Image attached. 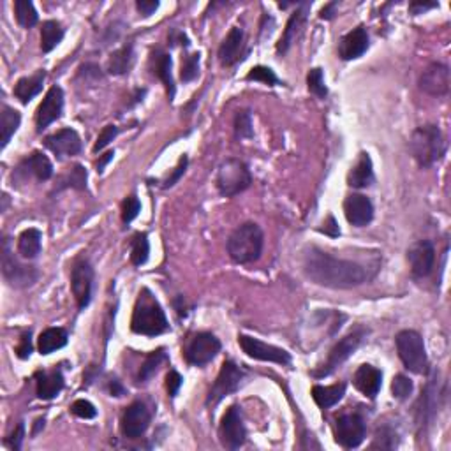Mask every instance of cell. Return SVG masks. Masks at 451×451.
I'll return each instance as SVG.
<instances>
[{
  "label": "cell",
  "instance_id": "obj_1",
  "mask_svg": "<svg viewBox=\"0 0 451 451\" xmlns=\"http://www.w3.org/2000/svg\"><path fill=\"white\" fill-rule=\"evenodd\" d=\"M303 272L317 286L331 290H351L369 282L372 273L363 265L349 259L333 258L319 249H309L303 256Z\"/></svg>",
  "mask_w": 451,
  "mask_h": 451
},
{
  "label": "cell",
  "instance_id": "obj_2",
  "mask_svg": "<svg viewBox=\"0 0 451 451\" xmlns=\"http://www.w3.org/2000/svg\"><path fill=\"white\" fill-rule=\"evenodd\" d=\"M131 328L135 333L145 335V337H157V335L169 330L168 319H166L161 303L155 300V297L147 287L142 290L138 300H136Z\"/></svg>",
  "mask_w": 451,
  "mask_h": 451
},
{
  "label": "cell",
  "instance_id": "obj_3",
  "mask_svg": "<svg viewBox=\"0 0 451 451\" xmlns=\"http://www.w3.org/2000/svg\"><path fill=\"white\" fill-rule=\"evenodd\" d=\"M409 150L421 168H430L446 154V139L438 125H421L413 132Z\"/></svg>",
  "mask_w": 451,
  "mask_h": 451
},
{
  "label": "cell",
  "instance_id": "obj_4",
  "mask_svg": "<svg viewBox=\"0 0 451 451\" xmlns=\"http://www.w3.org/2000/svg\"><path fill=\"white\" fill-rule=\"evenodd\" d=\"M263 231L254 222H245L231 233L227 240V254L234 263L247 265L258 261L263 252Z\"/></svg>",
  "mask_w": 451,
  "mask_h": 451
},
{
  "label": "cell",
  "instance_id": "obj_5",
  "mask_svg": "<svg viewBox=\"0 0 451 451\" xmlns=\"http://www.w3.org/2000/svg\"><path fill=\"white\" fill-rule=\"evenodd\" d=\"M396 351L407 370L414 374H425L428 369L427 351H425L423 338L414 330H402L395 337Z\"/></svg>",
  "mask_w": 451,
  "mask_h": 451
},
{
  "label": "cell",
  "instance_id": "obj_6",
  "mask_svg": "<svg viewBox=\"0 0 451 451\" xmlns=\"http://www.w3.org/2000/svg\"><path fill=\"white\" fill-rule=\"evenodd\" d=\"M215 183H217V189L222 196L233 198L236 194L244 193L245 189H249V185L252 183V176L244 161H240V159H226L219 166Z\"/></svg>",
  "mask_w": 451,
  "mask_h": 451
},
{
  "label": "cell",
  "instance_id": "obj_7",
  "mask_svg": "<svg viewBox=\"0 0 451 451\" xmlns=\"http://www.w3.org/2000/svg\"><path fill=\"white\" fill-rule=\"evenodd\" d=\"M2 273L7 284L13 287H28L38 280L39 273L34 266L21 265L16 258H14L13 251H11L9 238L4 240L2 245Z\"/></svg>",
  "mask_w": 451,
  "mask_h": 451
},
{
  "label": "cell",
  "instance_id": "obj_8",
  "mask_svg": "<svg viewBox=\"0 0 451 451\" xmlns=\"http://www.w3.org/2000/svg\"><path fill=\"white\" fill-rule=\"evenodd\" d=\"M365 335H367L365 328H356V330H353L351 333L346 335L344 338H341V341H338L337 344L331 348L330 355H328L326 363L323 365V369H321L319 372H314V376L323 377V376H328V374L333 372V370L337 369L341 363H344L346 360H348L349 356H351L353 353L358 349V346L362 344V341Z\"/></svg>",
  "mask_w": 451,
  "mask_h": 451
},
{
  "label": "cell",
  "instance_id": "obj_9",
  "mask_svg": "<svg viewBox=\"0 0 451 451\" xmlns=\"http://www.w3.org/2000/svg\"><path fill=\"white\" fill-rule=\"evenodd\" d=\"M221 351V342L214 333L201 331L196 333L185 346V358L190 365L203 367L210 363Z\"/></svg>",
  "mask_w": 451,
  "mask_h": 451
},
{
  "label": "cell",
  "instance_id": "obj_10",
  "mask_svg": "<svg viewBox=\"0 0 451 451\" xmlns=\"http://www.w3.org/2000/svg\"><path fill=\"white\" fill-rule=\"evenodd\" d=\"M367 435L365 421L360 414H342L335 423V441L344 448H358Z\"/></svg>",
  "mask_w": 451,
  "mask_h": 451
},
{
  "label": "cell",
  "instance_id": "obj_11",
  "mask_svg": "<svg viewBox=\"0 0 451 451\" xmlns=\"http://www.w3.org/2000/svg\"><path fill=\"white\" fill-rule=\"evenodd\" d=\"M219 438L222 446L227 450H238L247 441V430H245L244 420H241L240 409L236 406H231L221 420L219 427Z\"/></svg>",
  "mask_w": 451,
  "mask_h": 451
},
{
  "label": "cell",
  "instance_id": "obj_12",
  "mask_svg": "<svg viewBox=\"0 0 451 451\" xmlns=\"http://www.w3.org/2000/svg\"><path fill=\"white\" fill-rule=\"evenodd\" d=\"M238 344L244 349V353L247 356L254 360H261V362H272L279 363V365H287L291 362V355L284 349L275 348V346H270L266 342L258 341L254 337H249V335H238Z\"/></svg>",
  "mask_w": 451,
  "mask_h": 451
},
{
  "label": "cell",
  "instance_id": "obj_13",
  "mask_svg": "<svg viewBox=\"0 0 451 451\" xmlns=\"http://www.w3.org/2000/svg\"><path fill=\"white\" fill-rule=\"evenodd\" d=\"M241 379H244V372H241V370L238 369L233 362L222 363L221 372H219L214 386L210 388V393H208V399H207L208 406H215V404L221 402L224 396L231 395L233 392H236Z\"/></svg>",
  "mask_w": 451,
  "mask_h": 451
},
{
  "label": "cell",
  "instance_id": "obj_14",
  "mask_svg": "<svg viewBox=\"0 0 451 451\" xmlns=\"http://www.w3.org/2000/svg\"><path fill=\"white\" fill-rule=\"evenodd\" d=\"M407 261H409L411 272L414 277H427L430 275L434 270L435 263V249L432 241L420 240L414 241L409 249H407Z\"/></svg>",
  "mask_w": 451,
  "mask_h": 451
},
{
  "label": "cell",
  "instance_id": "obj_15",
  "mask_svg": "<svg viewBox=\"0 0 451 451\" xmlns=\"http://www.w3.org/2000/svg\"><path fill=\"white\" fill-rule=\"evenodd\" d=\"M92 286H93V268L89 261L81 259L74 265L73 273H71V290L78 302L79 309H85L92 298Z\"/></svg>",
  "mask_w": 451,
  "mask_h": 451
},
{
  "label": "cell",
  "instance_id": "obj_16",
  "mask_svg": "<svg viewBox=\"0 0 451 451\" xmlns=\"http://www.w3.org/2000/svg\"><path fill=\"white\" fill-rule=\"evenodd\" d=\"M150 411L143 402H132L122 416V434L129 439L142 438L150 425Z\"/></svg>",
  "mask_w": 451,
  "mask_h": 451
},
{
  "label": "cell",
  "instance_id": "obj_17",
  "mask_svg": "<svg viewBox=\"0 0 451 451\" xmlns=\"http://www.w3.org/2000/svg\"><path fill=\"white\" fill-rule=\"evenodd\" d=\"M64 110V92L60 86H52L46 92L45 99L39 104L38 113H35V124H38V131L41 132L42 129L48 127L55 120H59Z\"/></svg>",
  "mask_w": 451,
  "mask_h": 451
},
{
  "label": "cell",
  "instance_id": "obj_18",
  "mask_svg": "<svg viewBox=\"0 0 451 451\" xmlns=\"http://www.w3.org/2000/svg\"><path fill=\"white\" fill-rule=\"evenodd\" d=\"M420 89L434 97L446 96L450 92V69L445 64L434 62L420 76Z\"/></svg>",
  "mask_w": 451,
  "mask_h": 451
},
{
  "label": "cell",
  "instance_id": "obj_19",
  "mask_svg": "<svg viewBox=\"0 0 451 451\" xmlns=\"http://www.w3.org/2000/svg\"><path fill=\"white\" fill-rule=\"evenodd\" d=\"M344 214L349 224L363 227L374 219L372 201L363 194H349L344 201Z\"/></svg>",
  "mask_w": 451,
  "mask_h": 451
},
{
  "label": "cell",
  "instance_id": "obj_20",
  "mask_svg": "<svg viewBox=\"0 0 451 451\" xmlns=\"http://www.w3.org/2000/svg\"><path fill=\"white\" fill-rule=\"evenodd\" d=\"M369 48V34L365 27H356L344 35L338 42V57L342 60L360 59Z\"/></svg>",
  "mask_w": 451,
  "mask_h": 451
},
{
  "label": "cell",
  "instance_id": "obj_21",
  "mask_svg": "<svg viewBox=\"0 0 451 451\" xmlns=\"http://www.w3.org/2000/svg\"><path fill=\"white\" fill-rule=\"evenodd\" d=\"M45 145L48 147L57 157H71L81 152V139L74 129H62L55 135L48 136L45 139Z\"/></svg>",
  "mask_w": 451,
  "mask_h": 451
},
{
  "label": "cell",
  "instance_id": "obj_22",
  "mask_svg": "<svg viewBox=\"0 0 451 451\" xmlns=\"http://www.w3.org/2000/svg\"><path fill=\"white\" fill-rule=\"evenodd\" d=\"M353 382H355V386L358 392H362L363 395L369 396V399H374V396H376L379 393V389H381L382 374H381V370L376 369V367L362 365L355 372Z\"/></svg>",
  "mask_w": 451,
  "mask_h": 451
},
{
  "label": "cell",
  "instance_id": "obj_23",
  "mask_svg": "<svg viewBox=\"0 0 451 451\" xmlns=\"http://www.w3.org/2000/svg\"><path fill=\"white\" fill-rule=\"evenodd\" d=\"M307 11H309V4H300V9H297L291 14L286 23V30H284L282 38H280L279 45H277V52L286 53L291 48V45L297 41L298 34L302 32L303 23L307 20Z\"/></svg>",
  "mask_w": 451,
  "mask_h": 451
},
{
  "label": "cell",
  "instance_id": "obj_24",
  "mask_svg": "<svg viewBox=\"0 0 451 451\" xmlns=\"http://www.w3.org/2000/svg\"><path fill=\"white\" fill-rule=\"evenodd\" d=\"M241 48H244V30L240 27H233L219 48V60L222 66H233L240 59Z\"/></svg>",
  "mask_w": 451,
  "mask_h": 451
},
{
  "label": "cell",
  "instance_id": "obj_25",
  "mask_svg": "<svg viewBox=\"0 0 451 451\" xmlns=\"http://www.w3.org/2000/svg\"><path fill=\"white\" fill-rule=\"evenodd\" d=\"M374 182V169H372V159L369 154L362 152L356 161V164L353 166L351 171L348 175V185L356 187V189H363V187H369Z\"/></svg>",
  "mask_w": 451,
  "mask_h": 451
},
{
  "label": "cell",
  "instance_id": "obj_26",
  "mask_svg": "<svg viewBox=\"0 0 451 451\" xmlns=\"http://www.w3.org/2000/svg\"><path fill=\"white\" fill-rule=\"evenodd\" d=\"M152 69H154V74L164 83L169 101H173V97H175V81H173L171 76V57L157 50L152 55Z\"/></svg>",
  "mask_w": 451,
  "mask_h": 451
},
{
  "label": "cell",
  "instance_id": "obj_27",
  "mask_svg": "<svg viewBox=\"0 0 451 451\" xmlns=\"http://www.w3.org/2000/svg\"><path fill=\"white\" fill-rule=\"evenodd\" d=\"M38 396L42 400H52L62 392L64 388V376L60 370H53V372H38Z\"/></svg>",
  "mask_w": 451,
  "mask_h": 451
},
{
  "label": "cell",
  "instance_id": "obj_28",
  "mask_svg": "<svg viewBox=\"0 0 451 451\" xmlns=\"http://www.w3.org/2000/svg\"><path fill=\"white\" fill-rule=\"evenodd\" d=\"M45 78V71H38L35 74L18 79V83L14 85V96H16L23 104L30 103V101L42 90Z\"/></svg>",
  "mask_w": 451,
  "mask_h": 451
},
{
  "label": "cell",
  "instance_id": "obj_29",
  "mask_svg": "<svg viewBox=\"0 0 451 451\" xmlns=\"http://www.w3.org/2000/svg\"><path fill=\"white\" fill-rule=\"evenodd\" d=\"M344 393H346L344 382H338V384H333V386L317 384L312 388V399L317 406L323 407V409H328V407H333L335 404L341 402Z\"/></svg>",
  "mask_w": 451,
  "mask_h": 451
},
{
  "label": "cell",
  "instance_id": "obj_30",
  "mask_svg": "<svg viewBox=\"0 0 451 451\" xmlns=\"http://www.w3.org/2000/svg\"><path fill=\"white\" fill-rule=\"evenodd\" d=\"M67 331L64 328H48L39 335V353L41 355H52V353L59 351L67 344Z\"/></svg>",
  "mask_w": 451,
  "mask_h": 451
},
{
  "label": "cell",
  "instance_id": "obj_31",
  "mask_svg": "<svg viewBox=\"0 0 451 451\" xmlns=\"http://www.w3.org/2000/svg\"><path fill=\"white\" fill-rule=\"evenodd\" d=\"M41 241L42 234L41 231L30 227V229H25L23 233L18 238V252H20L21 258L25 259H34L41 254Z\"/></svg>",
  "mask_w": 451,
  "mask_h": 451
},
{
  "label": "cell",
  "instance_id": "obj_32",
  "mask_svg": "<svg viewBox=\"0 0 451 451\" xmlns=\"http://www.w3.org/2000/svg\"><path fill=\"white\" fill-rule=\"evenodd\" d=\"M21 169H27V173L34 175L38 180H48L53 175V166L50 159L41 152H34L30 157H27L21 164Z\"/></svg>",
  "mask_w": 451,
  "mask_h": 451
},
{
  "label": "cell",
  "instance_id": "obj_33",
  "mask_svg": "<svg viewBox=\"0 0 451 451\" xmlns=\"http://www.w3.org/2000/svg\"><path fill=\"white\" fill-rule=\"evenodd\" d=\"M64 39V28L59 21L48 20L42 23L41 28V50L45 53H50L53 48H57L60 41Z\"/></svg>",
  "mask_w": 451,
  "mask_h": 451
},
{
  "label": "cell",
  "instance_id": "obj_34",
  "mask_svg": "<svg viewBox=\"0 0 451 451\" xmlns=\"http://www.w3.org/2000/svg\"><path fill=\"white\" fill-rule=\"evenodd\" d=\"M21 117L16 110L9 106H2V113H0V131H2V147H7L11 136L18 131L20 127Z\"/></svg>",
  "mask_w": 451,
  "mask_h": 451
},
{
  "label": "cell",
  "instance_id": "obj_35",
  "mask_svg": "<svg viewBox=\"0 0 451 451\" xmlns=\"http://www.w3.org/2000/svg\"><path fill=\"white\" fill-rule=\"evenodd\" d=\"M132 64V45H125L118 48L117 52L111 53L110 62H108V71L111 74H125Z\"/></svg>",
  "mask_w": 451,
  "mask_h": 451
},
{
  "label": "cell",
  "instance_id": "obj_36",
  "mask_svg": "<svg viewBox=\"0 0 451 451\" xmlns=\"http://www.w3.org/2000/svg\"><path fill=\"white\" fill-rule=\"evenodd\" d=\"M14 14H16L18 23L23 28L34 27L39 20V14L35 11L34 4L28 2V0H16L14 2Z\"/></svg>",
  "mask_w": 451,
  "mask_h": 451
},
{
  "label": "cell",
  "instance_id": "obj_37",
  "mask_svg": "<svg viewBox=\"0 0 451 451\" xmlns=\"http://www.w3.org/2000/svg\"><path fill=\"white\" fill-rule=\"evenodd\" d=\"M150 245H149V236L145 233H139L135 236L132 241V251H131V261L135 266L145 265L147 259H149Z\"/></svg>",
  "mask_w": 451,
  "mask_h": 451
},
{
  "label": "cell",
  "instance_id": "obj_38",
  "mask_svg": "<svg viewBox=\"0 0 451 451\" xmlns=\"http://www.w3.org/2000/svg\"><path fill=\"white\" fill-rule=\"evenodd\" d=\"M166 360V353L164 349H157V351L150 353L147 356L145 363L142 365V370H139V381H149V379L157 372V369L161 367V363Z\"/></svg>",
  "mask_w": 451,
  "mask_h": 451
},
{
  "label": "cell",
  "instance_id": "obj_39",
  "mask_svg": "<svg viewBox=\"0 0 451 451\" xmlns=\"http://www.w3.org/2000/svg\"><path fill=\"white\" fill-rule=\"evenodd\" d=\"M234 135L240 139H251L254 136L251 111H238L234 118Z\"/></svg>",
  "mask_w": 451,
  "mask_h": 451
},
{
  "label": "cell",
  "instance_id": "obj_40",
  "mask_svg": "<svg viewBox=\"0 0 451 451\" xmlns=\"http://www.w3.org/2000/svg\"><path fill=\"white\" fill-rule=\"evenodd\" d=\"M62 187H73V189L85 190L86 189V169L81 164L73 166L69 173L62 178Z\"/></svg>",
  "mask_w": 451,
  "mask_h": 451
},
{
  "label": "cell",
  "instance_id": "obj_41",
  "mask_svg": "<svg viewBox=\"0 0 451 451\" xmlns=\"http://www.w3.org/2000/svg\"><path fill=\"white\" fill-rule=\"evenodd\" d=\"M307 85H309V90L319 99H324L328 96V89L324 85V78H323V69L316 67V69H310L309 76H307Z\"/></svg>",
  "mask_w": 451,
  "mask_h": 451
},
{
  "label": "cell",
  "instance_id": "obj_42",
  "mask_svg": "<svg viewBox=\"0 0 451 451\" xmlns=\"http://www.w3.org/2000/svg\"><path fill=\"white\" fill-rule=\"evenodd\" d=\"M200 53H193L182 59V71H180V78L182 81L189 83L200 74Z\"/></svg>",
  "mask_w": 451,
  "mask_h": 451
},
{
  "label": "cell",
  "instance_id": "obj_43",
  "mask_svg": "<svg viewBox=\"0 0 451 451\" xmlns=\"http://www.w3.org/2000/svg\"><path fill=\"white\" fill-rule=\"evenodd\" d=\"M247 79L249 81H252V79H254V81H261V83H265V85H270V86H273L279 83V78H277L275 73H273L270 67H265V66L252 67V69L249 71Z\"/></svg>",
  "mask_w": 451,
  "mask_h": 451
},
{
  "label": "cell",
  "instance_id": "obj_44",
  "mask_svg": "<svg viewBox=\"0 0 451 451\" xmlns=\"http://www.w3.org/2000/svg\"><path fill=\"white\" fill-rule=\"evenodd\" d=\"M392 392L393 396H396V399H407L413 393V381L406 376H396L392 382Z\"/></svg>",
  "mask_w": 451,
  "mask_h": 451
},
{
  "label": "cell",
  "instance_id": "obj_45",
  "mask_svg": "<svg viewBox=\"0 0 451 451\" xmlns=\"http://www.w3.org/2000/svg\"><path fill=\"white\" fill-rule=\"evenodd\" d=\"M139 210H142V203H139L138 198L129 196L127 200L124 201V205H122V221H124L125 224H129V222H132L138 217Z\"/></svg>",
  "mask_w": 451,
  "mask_h": 451
},
{
  "label": "cell",
  "instance_id": "obj_46",
  "mask_svg": "<svg viewBox=\"0 0 451 451\" xmlns=\"http://www.w3.org/2000/svg\"><path fill=\"white\" fill-rule=\"evenodd\" d=\"M71 409H73L74 416L83 418V420H92V418L97 416V409L93 407V404L89 402V400H85V399L76 400Z\"/></svg>",
  "mask_w": 451,
  "mask_h": 451
},
{
  "label": "cell",
  "instance_id": "obj_47",
  "mask_svg": "<svg viewBox=\"0 0 451 451\" xmlns=\"http://www.w3.org/2000/svg\"><path fill=\"white\" fill-rule=\"evenodd\" d=\"M118 135V127L117 125H106V127L103 129V131L99 132V136H97V142L96 145H93V152H101L106 149L108 145H110L111 142L115 139V136Z\"/></svg>",
  "mask_w": 451,
  "mask_h": 451
},
{
  "label": "cell",
  "instance_id": "obj_48",
  "mask_svg": "<svg viewBox=\"0 0 451 451\" xmlns=\"http://www.w3.org/2000/svg\"><path fill=\"white\" fill-rule=\"evenodd\" d=\"M182 382H183V379L178 372H176V370H171V372L166 376V388H168L169 396H176V393H178Z\"/></svg>",
  "mask_w": 451,
  "mask_h": 451
},
{
  "label": "cell",
  "instance_id": "obj_49",
  "mask_svg": "<svg viewBox=\"0 0 451 451\" xmlns=\"http://www.w3.org/2000/svg\"><path fill=\"white\" fill-rule=\"evenodd\" d=\"M187 162H189V161H187V157H185V155H183V157L180 159L178 166H176V168H175V171H173L171 176H168V180H166V182H164V189H169V187H173L176 182H178L180 176H182L183 173H185Z\"/></svg>",
  "mask_w": 451,
  "mask_h": 451
},
{
  "label": "cell",
  "instance_id": "obj_50",
  "mask_svg": "<svg viewBox=\"0 0 451 451\" xmlns=\"http://www.w3.org/2000/svg\"><path fill=\"white\" fill-rule=\"evenodd\" d=\"M16 353H18V356H20L21 360H25V358H28V356H30V353H32L30 331H27V333L21 335L20 344H18V348H16Z\"/></svg>",
  "mask_w": 451,
  "mask_h": 451
},
{
  "label": "cell",
  "instance_id": "obj_51",
  "mask_svg": "<svg viewBox=\"0 0 451 451\" xmlns=\"http://www.w3.org/2000/svg\"><path fill=\"white\" fill-rule=\"evenodd\" d=\"M23 435H25V427H23V423H20L16 428H14V432L11 434V439H9L11 448H13L14 451H18V450L21 448V443H23Z\"/></svg>",
  "mask_w": 451,
  "mask_h": 451
},
{
  "label": "cell",
  "instance_id": "obj_52",
  "mask_svg": "<svg viewBox=\"0 0 451 451\" xmlns=\"http://www.w3.org/2000/svg\"><path fill=\"white\" fill-rule=\"evenodd\" d=\"M323 226H324V227H321L319 231H321V233L328 234V236H338V234H341V229H338L337 221H335L333 215H328L326 222H324Z\"/></svg>",
  "mask_w": 451,
  "mask_h": 451
},
{
  "label": "cell",
  "instance_id": "obj_53",
  "mask_svg": "<svg viewBox=\"0 0 451 451\" xmlns=\"http://www.w3.org/2000/svg\"><path fill=\"white\" fill-rule=\"evenodd\" d=\"M136 7H138V11L142 14H145V16H150L154 11H157L159 7V2L157 0H138L136 2Z\"/></svg>",
  "mask_w": 451,
  "mask_h": 451
},
{
  "label": "cell",
  "instance_id": "obj_54",
  "mask_svg": "<svg viewBox=\"0 0 451 451\" xmlns=\"http://www.w3.org/2000/svg\"><path fill=\"white\" fill-rule=\"evenodd\" d=\"M434 7H439V4L435 2H428V4H421V2H413L409 6V11L413 14H421L428 9H434Z\"/></svg>",
  "mask_w": 451,
  "mask_h": 451
},
{
  "label": "cell",
  "instance_id": "obj_55",
  "mask_svg": "<svg viewBox=\"0 0 451 451\" xmlns=\"http://www.w3.org/2000/svg\"><path fill=\"white\" fill-rule=\"evenodd\" d=\"M335 14H337V2H330L321 9L319 18L321 20H331V18H335Z\"/></svg>",
  "mask_w": 451,
  "mask_h": 451
},
{
  "label": "cell",
  "instance_id": "obj_56",
  "mask_svg": "<svg viewBox=\"0 0 451 451\" xmlns=\"http://www.w3.org/2000/svg\"><path fill=\"white\" fill-rule=\"evenodd\" d=\"M113 155H115V154H113V152H108V154H104V155H103V157H101V159H99V162H97V171H99V173H103V171H104V168H106V164H108V162H110V161H111V159H113Z\"/></svg>",
  "mask_w": 451,
  "mask_h": 451
},
{
  "label": "cell",
  "instance_id": "obj_57",
  "mask_svg": "<svg viewBox=\"0 0 451 451\" xmlns=\"http://www.w3.org/2000/svg\"><path fill=\"white\" fill-rule=\"evenodd\" d=\"M110 392L113 393L115 396H122V395H124V393H125V389L122 388L120 382H118L117 379H115V381H111V382H110Z\"/></svg>",
  "mask_w": 451,
  "mask_h": 451
},
{
  "label": "cell",
  "instance_id": "obj_58",
  "mask_svg": "<svg viewBox=\"0 0 451 451\" xmlns=\"http://www.w3.org/2000/svg\"><path fill=\"white\" fill-rule=\"evenodd\" d=\"M41 428H45V418H39L38 421H35V427H34V435L38 434L39 430H41Z\"/></svg>",
  "mask_w": 451,
  "mask_h": 451
}]
</instances>
